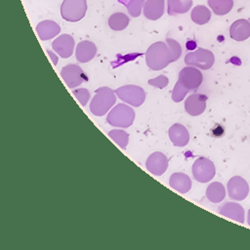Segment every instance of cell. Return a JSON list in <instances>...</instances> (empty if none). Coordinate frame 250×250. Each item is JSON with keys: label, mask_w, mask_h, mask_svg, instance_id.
Wrapping results in <instances>:
<instances>
[{"label": "cell", "mask_w": 250, "mask_h": 250, "mask_svg": "<svg viewBox=\"0 0 250 250\" xmlns=\"http://www.w3.org/2000/svg\"><path fill=\"white\" fill-rule=\"evenodd\" d=\"M146 62L151 70L163 69L170 62H173L172 54L167 43L158 41L151 44L146 52Z\"/></svg>", "instance_id": "cell-1"}, {"label": "cell", "mask_w": 250, "mask_h": 250, "mask_svg": "<svg viewBox=\"0 0 250 250\" xmlns=\"http://www.w3.org/2000/svg\"><path fill=\"white\" fill-rule=\"evenodd\" d=\"M116 102L115 91L108 87H100L90 104V110L96 116H104Z\"/></svg>", "instance_id": "cell-2"}, {"label": "cell", "mask_w": 250, "mask_h": 250, "mask_svg": "<svg viewBox=\"0 0 250 250\" xmlns=\"http://www.w3.org/2000/svg\"><path fill=\"white\" fill-rule=\"evenodd\" d=\"M134 119V109L125 104H118L117 105H115L108 112L106 117V121L109 123V125L120 128L130 127L133 124Z\"/></svg>", "instance_id": "cell-3"}, {"label": "cell", "mask_w": 250, "mask_h": 250, "mask_svg": "<svg viewBox=\"0 0 250 250\" xmlns=\"http://www.w3.org/2000/svg\"><path fill=\"white\" fill-rule=\"evenodd\" d=\"M87 12L86 0H63L61 5L62 18L67 21L75 22L82 20Z\"/></svg>", "instance_id": "cell-4"}, {"label": "cell", "mask_w": 250, "mask_h": 250, "mask_svg": "<svg viewBox=\"0 0 250 250\" xmlns=\"http://www.w3.org/2000/svg\"><path fill=\"white\" fill-rule=\"evenodd\" d=\"M214 62V54L210 50L203 48L189 52L185 57V63L187 65H192L200 69H209L213 66Z\"/></svg>", "instance_id": "cell-5"}, {"label": "cell", "mask_w": 250, "mask_h": 250, "mask_svg": "<svg viewBox=\"0 0 250 250\" xmlns=\"http://www.w3.org/2000/svg\"><path fill=\"white\" fill-rule=\"evenodd\" d=\"M116 96L133 106H140L146 100V92L137 85H125L114 90Z\"/></svg>", "instance_id": "cell-6"}, {"label": "cell", "mask_w": 250, "mask_h": 250, "mask_svg": "<svg viewBox=\"0 0 250 250\" xmlns=\"http://www.w3.org/2000/svg\"><path fill=\"white\" fill-rule=\"evenodd\" d=\"M194 179L199 183H208L211 181L216 173V168L209 158L199 157L192 164L191 168Z\"/></svg>", "instance_id": "cell-7"}, {"label": "cell", "mask_w": 250, "mask_h": 250, "mask_svg": "<svg viewBox=\"0 0 250 250\" xmlns=\"http://www.w3.org/2000/svg\"><path fill=\"white\" fill-rule=\"evenodd\" d=\"M61 75L69 88H75L87 81V76L82 68L75 63H69L62 68Z\"/></svg>", "instance_id": "cell-8"}, {"label": "cell", "mask_w": 250, "mask_h": 250, "mask_svg": "<svg viewBox=\"0 0 250 250\" xmlns=\"http://www.w3.org/2000/svg\"><path fill=\"white\" fill-rule=\"evenodd\" d=\"M228 194L233 200H243L249 193V186L245 179L240 176L231 177L227 185Z\"/></svg>", "instance_id": "cell-9"}, {"label": "cell", "mask_w": 250, "mask_h": 250, "mask_svg": "<svg viewBox=\"0 0 250 250\" xmlns=\"http://www.w3.org/2000/svg\"><path fill=\"white\" fill-rule=\"evenodd\" d=\"M178 80L181 81L189 90H195L201 85L203 76L198 67L187 65L180 71Z\"/></svg>", "instance_id": "cell-10"}, {"label": "cell", "mask_w": 250, "mask_h": 250, "mask_svg": "<svg viewBox=\"0 0 250 250\" xmlns=\"http://www.w3.org/2000/svg\"><path fill=\"white\" fill-rule=\"evenodd\" d=\"M168 162L169 159L167 156L160 152L156 151L151 153L146 162V167L151 174L155 176H161L168 168Z\"/></svg>", "instance_id": "cell-11"}, {"label": "cell", "mask_w": 250, "mask_h": 250, "mask_svg": "<svg viewBox=\"0 0 250 250\" xmlns=\"http://www.w3.org/2000/svg\"><path fill=\"white\" fill-rule=\"evenodd\" d=\"M53 50L62 59L69 58L74 49V39L69 34H62L56 38L52 43Z\"/></svg>", "instance_id": "cell-12"}, {"label": "cell", "mask_w": 250, "mask_h": 250, "mask_svg": "<svg viewBox=\"0 0 250 250\" xmlns=\"http://www.w3.org/2000/svg\"><path fill=\"white\" fill-rule=\"evenodd\" d=\"M207 97L202 94H191L185 102V109L191 116H197L204 112L206 108Z\"/></svg>", "instance_id": "cell-13"}, {"label": "cell", "mask_w": 250, "mask_h": 250, "mask_svg": "<svg viewBox=\"0 0 250 250\" xmlns=\"http://www.w3.org/2000/svg\"><path fill=\"white\" fill-rule=\"evenodd\" d=\"M168 136L175 146L182 147L187 146L189 142V133L188 129L180 123H175L169 128Z\"/></svg>", "instance_id": "cell-14"}, {"label": "cell", "mask_w": 250, "mask_h": 250, "mask_svg": "<svg viewBox=\"0 0 250 250\" xmlns=\"http://www.w3.org/2000/svg\"><path fill=\"white\" fill-rule=\"evenodd\" d=\"M97 54V46L94 42L89 40H83L76 46L75 56L78 62H88L94 59Z\"/></svg>", "instance_id": "cell-15"}, {"label": "cell", "mask_w": 250, "mask_h": 250, "mask_svg": "<svg viewBox=\"0 0 250 250\" xmlns=\"http://www.w3.org/2000/svg\"><path fill=\"white\" fill-rule=\"evenodd\" d=\"M229 35L235 41H244L250 37V22L245 19L234 21L229 27Z\"/></svg>", "instance_id": "cell-16"}, {"label": "cell", "mask_w": 250, "mask_h": 250, "mask_svg": "<svg viewBox=\"0 0 250 250\" xmlns=\"http://www.w3.org/2000/svg\"><path fill=\"white\" fill-rule=\"evenodd\" d=\"M36 32L39 38L45 41L57 36L61 32V27L56 21L51 20H46V21H40L37 24Z\"/></svg>", "instance_id": "cell-17"}, {"label": "cell", "mask_w": 250, "mask_h": 250, "mask_svg": "<svg viewBox=\"0 0 250 250\" xmlns=\"http://www.w3.org/2000/svg\"><path fill=\"white\" fill-rule=\"evenodd\" d=\"M164 0H146L144 4V15L150 21L160 19L164 14Z\"/></svg>", "instance_id": "cell-18"}, {"label": "cell", "mask_w": 250, "mask_h": 250, "mask_svg": "<svg viewBox=\"0 0 250 250\" xmlns=\"http://www.w3.org/2000/svg\"><path fill=\"white\" fill-rule=\"evenodd\" d=\"M219 213L238 223H244V209L239 203L227 202L221 206Z\"/></svg>", "instance_id": "cell-19"}, {"label": "cell", "mask_w": 250, "mask_h": 250, "mask_svg": "<svg viewBox=\"0 0 250 250\" xmlns=\"http://www.w3.org/2000/svg\"><path fill=\"white\" fill-rule=\"evenodd\" d=\"M169 185L175 190L181 193H187L191 188V180L187 174L177 172L170 176Z\"/></svg>", "instance_id": "cell-20"}, {"label": "cell", "mask_w": 250, "mask_h": 250, "mask_svg": "<svg viewBox=\"0 0 250 250\" xmlns=\"http://www.w3.org/2000/svg\"><path fill=\"white\" fill-rule=\"evenodd\" d=\"M226 196V188L222 183L213 182L206 188V197L212 203H219Z\"/></svg>", "instance_id": "cell-21"}, {"label": "cell", "mask_w": 250, "mask_h": 250, "mask_svg": "<svg viewBox=\"0 0 250 250\" xmlns=\"http://www.w3.org/2000/svg\"><path fill=\"white\" fill-rule=\"evenodd\" d=\"M191 21L199 25L207 23L211 19V11L204 5H196L190 14Z\"/></svg>", "instance_id": "cell-22"}, {"label": "cell", "mask_w": 250, "mask_h": 250, "mask_svg": "<svg viewBox=\"0 0 250 250\" xmlns=\"http://www.w3.org/2000/svg\"><path fill=\"white\" fill-rule=\"evenodd\" d=\"M168 15L175 16L177 14L187 13L192 6V0H168Z\"/></svg>", "instance_id": "cell-23"}, {"label": "cell", "mask_w": 250, "mask_h": 250, "mask_svg": "<svg viewBox=\"0 0 250 250\" xmlns=\"http://www.w3.org/2000/svg\"><path fill=\"white\" fill-rule=\"evenodd\" d=\"M208 5L214 14L225 16L231 11L233 0H208Z\"/></svg>", "instance_id": "cell-24"}, {"label": "cell", "mask_w": 250, "mask_h": 250, "mask_svg": "<svg viewBox=\"0 0 250 250\" xmlns=\"http://www.w3.org/2000/svg\"><path fill=\"white\" fill-rule=\"evenodd\" d=\"M129 24V18L124 13L117 12L108 18V25L114 31H121Z\"/></svg>", "instance_id": "cell-25"}, {"label": "cell", "mask_w": 250, "mask_h": 250, "mask_svg": "<svg viewBox=\"0 0 250 250\" xmlns=\"http://www.w3.org/2000/svg\"><path fill=\"white\" fill-rule=\"evenodd\" d=\"M109 138L112 139L114 143H116L122 149H125L128 142H129V134L123 130L120 129H114L110 130L108 132Z\"/></svg>", "instance_id": "cell-26"}, {"label": "cell", "mask_w": 250, "mask_h": 250, "mask_svg": "<svg viewBox=\"0 0 250 250\" xmlns=\"http://www.w3.org/2000/svg\"><path fill=\"white\" fill-rule=\"evenodd\" d=\"M189 89L187 88L181 81H177L174 89L172 91V100L175 103H180L181 101H183L185 99V97L187 96V94L188 93Z\"/></svg>", "instance_id": "cell-27"}, {"label": "cell", "mask_w": 250, "mask_h": 250, "mask_svg": "<svg viewBox=\"0 0 250 250\" xmlns=\"http://www.w3.org/2000/svg\"><path fill=\"white\" fill-rule=\"evenodd\" d=\"M145 2L146 0H129V2L126 5L129 15L133 18L139 17L141 15L142 8H144Z\"/></svg>", "instance_id": "cell-28"}, {"label": "cell", "mask_w": 250, "mask_h": 250, "mask_svg": "<svg viewBox=\"0 0 250 250\" xmlns=\"http://www.w3.org/2000/svg\"><path fill=\"white\" fill-rule=\"evenodd\" d=\"M166 43L171 51L173 62H176L177 60H179V58L181 57V54H182V47H181L180 43L172 38H167Z\"/></svg>", "instance_id": "cell-29"}, {"label": "cell", "mask_w": 250, "mask_h": 250, "mask_svg": "<svg viewBox=\"0 0 250 250\" xmlns=\"http://www.w3.org/2000/svg\"><path fill=\"white\" fill-rule=\"evenodd\" d=\"M72 93L74 94V96L76 97V99L79 101V103L81 104V105H86L89 99H90V92L89 90L85 89V88H79L76 90H73Z\"/></svg>", "instance_id": "cell-30"}, {"label": "cell", "mask_w": 250, "mask_h": 250, "mask_svg": "<svg viewBox=\"0 0 250 250\" xmlns=\"http://www.w3.org/2000/svg\"><path fill=\"white\" fill-rule=\"evenodd\" d=\"M147 83H148L149 85L155 87V88L163 89V88H165V87L168 85L169 80H168V78H167L165 75L161 74V75H158V76L155 77V78L149 79V80L147 81Z\"/></svg>", "instance_id": "cell-31"}, {"label": "cell", "mask_w": 250, "mask_h": 250, "mask_svg": "<svg viewBox=\"0 0 250 250\" xmlns=\"http://www.w3.org/2000/svg\"><path fill=\"white\" fill-rule=\"evenodd\" d=\"M224 134V128L220 124H216L211 129V135L214 137H221Z\"/></svg>", "instance_id": "cell-32"}, {"label": "cell", "mask_w": 250, "mask_h": 250, "mask_svg": "<svg viewBox=\"0 0 250 250\" xmlns=\"http://www.w3.org/2000/svg\"><path fill=\"white\" fill-rule=\"evenodd\" d=\"M47 53L50 55V57H51V59L53 61V63L56 65L58 63V58L56 56H54V54L52 52H50V51H47Z\"/></svg>", "instance_id": "cell-33"}, {"label": "cell", "mask_w": 250, "mask_h": 250, "mask_svg": "<svg viewBox=\"0 0 250 250\" xmlns=\"http://www.w3.org/2000/svg\"><path fill=\"white\" fill-rule=\"evenodd\" d=\"M247 222H248V225L250 226V209L248 210V214H247Z\"/></svg>", "instance_id": "cell-34"}]
</instances>
